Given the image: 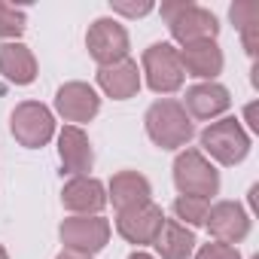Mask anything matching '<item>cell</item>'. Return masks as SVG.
I'll return each mask as SVG.
<instances>
[{"label":"cell","instance_id":"obj_21","mask_svg":"<svg viewBox=\"0 0 259 259\" xmlns=\"http://www.w3.org/2000/svg\"><path fill=\"white\" fill-rule=\"evenodd\" d=\"M207 210H210V201H207V198L180 195V198L174 201V213H177V220H186L189 226H204Z\"/></svg>","mask_w":259,"mask_h":259},{"label":"cell","instance_id":"obj_10","mask_svg":"<svg viewBox=\"0 0 259 259\" xmlns=\"http://www.w3.org/2000/svg\"><path fill=\"white\" fill-rule=\"evenodd\" d=\"M204 226L210 229V235H213L220 244H232V247H235L238 241L247 238V232H250V217L244 213L241 204H235V201H220V204H213V207L207 210Z\"/></svg>","mask_w":259,"mask_h":259},{"label":"cell","instance_id":"obj_11","mask_svg":"<svg viewBox=\"0 0 259 259\" xmlns=\"http://www.w3.org/2000/svg\"><path fill=\"white\" fill-rule=\"evenodd\" d=\"M58 156H61L64 171L73 177H89V171L95 165L92 144H89L85 132L76 125H64V132L58 135Z\"/></svg>","mask_w":259,"mask_h":259},{"label":"cell","instance_id":"obj_22","mask_svg":"<svg viewBox=\"0 0 259 259\" xmlns=\"http://www.w3.org/2000/svg\"><path fill=\"white\" fill-rule=\"evenodd\" d=\"M25 31V10L0 4V37H19Z\"/></svg>","mask_w":259,"mask_h":259},{"label":"cell","instance_id":"obj_28","mask_svg":"<svg viewBox=\"0 0 259 259\" xmlns=\"http://www.w3.org/2000/svg\"><path fill=\"white\" fill-rule=\"evenodd\" d=\"M0 259H7V250H4V247H0Z\"/></svg>","mask_w":259,"mask_h":259},{"label":"cell","instance_id":"obj_12","mask_svg":"<svg viewBox=\"0 0 259 259\" xmlns=\"http://www.w3.org/2000/svg\"><path fill=\"white\" fill-rule=\"evenodd\" d=\"M55 107L67 122H89L101 110V98L92 85L85 82H67L55 95Z\"/></svg>","mask_w":259,"mask_h":259},{"label":"cell","instance_id":"obj_3","mask_svg":"<svg viewBox=\"0 0 259 259\" xmlns=\"http://www.w3.org/2000/svg\"><path fill=\"white\" fill-rule=\"evenodd\" d=\"M174 183L180 195H192V198L210 201V195L220 192V174L198 150H186L174 159Z\"/></svg>","mask_w":259,"mask_h":259},{"label":"cell","instance_id":"obj_13","mask_svg":"<svg viewBox=\"0 0 259 259\" xmlns=\"http://www.w3.org/2000/svg\"><path fill=\"white\" fill-rule=\"evenodd\" d=\"M98 85L116 98V101H125V98H135L138 89H141V70H138V61L132 58H122L116 64H107L98 70Z\"/></svg>","mask_w":259,"mask_h":259},{"label":"cell","instance_id":"obj_14","mask_svg":"<svg viewBox=\"0 0 259 259\" xmlns=\"http://www.w3.org/2000/svg\"><path fill=\"white\" fill-rule=\"evenodd\" d=\"M61 201L67 210H76L82 217H98V210H104L107 204V192L95 177H73L64 189H61Z\"/></svg>","mask_w":259,"mask_h":259},{"label":"cell","instance_id":"obj_6","mask_svg":"<svg viewBox=\"0 0 259 259\" xmlns=\"http://www.w3.org/2000/svg\"><path fill=\"white\" fill-rule=\"evenodd\" d=\"M10 128H13V135L22 147L28 150H37V147H46L49 138L55 135V119L52 113L37 104V101H25L13 110V119H10Z\"/></svg>","mask_w":259,"mask_h":259},{"label":"cell","instance_id":"obj_29","mask_svg":"<svg viewBox=\"0 0 259 259\" xmlns=\"http://www.w3.org/2000/svg\"><path fill=\"white\" fill-rule=\"evenodd\" d=\"M253 259H259V256H253Z\"/></svg>","mask_w":259,"mask_h":259},{"label":"cell","instance_id":"obj_26","mask_svg":"<svg viewBox=\"0 0 259 259\" xmlns=\"http://www.w3.org/2000/svg\"><path fill=\"white\" fill-rule=\"evenodd\" d=\"M247 122H250V128H259V122H256V104L247 107Z\"/></svg>","mask_w":259,"mask_h":259},{"label":"cell","instance_id":"obj_27","mask_svg":"<svg viewBox=\"0 0 259 259\" xmlns=\"http://www.w3.org/2000/svg\"><path fill=\"white\" fill-rule=\"evenodd\" d=\"M128 259H153V256H150V253H141V250H138V253H132V256H128Z\"/></svg>","mask_w":259,"mask_h":259},{"label":"cell","instance_id":"obj_5","mask_svg":"<svg viewBox=\"0 0 259 259\" xmlns=\"http://www.w3.org/2000/svg\"><path fill=\"white\" fill-rule=\"evenodd\" d=\"M144 73H147V85L159 95H171L183 85V64H180V52L171 43H153L144 52Z\"/></svg>","mask_w":259,"mask_h":259},{"label":"cell","instance_id":"obj_8","mask_svg":"<svg viewBox=\"0 0 259 259\" xmlns=\"http://www.w3.org/2000/svg\"><path fill=\"white\" fill-rule=\"evenodd\" d=\"M61 241L73 253H98L110 241V223L104 217H70L61 223Z\"/></svg>","mask_w":259,"mask_h":259},{"label":"cell","instance_id":"obj_4","mask_svg":"<svg viewBox=\"0 0 259 259\" xmlns=\"http://www.w3.org/2000/svg\"><path fill=\"white\" fill-rule=\"evenodd\" d=\"M201 147L220 165H238L250 153V138L238 119H220L201 132Z\"/></svg>","mask_w":259,"mask_h":259},{"label":"cell","instance_id":"obj_2","mask_svg":"<svg viewBox=\"0 0 259 259\" xmlns=\"http://www.w3.org/2000/svg\"><path fill=\"white\" fill-rule=\"evenodd\" d=\"M162 19L168 22L174 40H180L183 46L198 43V40H213L220 25L217 16L204 7H195L189 0H171V4H162Z\"/></svg>","mask_w":259,"mask_h":259},{"label":"cell","instance_id":"obj_1","mask_svg":"<svg viewBox=\"0 0 259 259\" xmlns=\"http://www.w3.org/2000/svg\"><path fill=\"white\" fill-rule=\"evenodd\" d=\"M147 135L156 147L162 150H177V147H186L195 135L192 128V119L186 116L183 104L177 101H156L150 110H147Z\"/></svg>","mask_w":259,"mask_h":259},{"label":"cell","instance_id":"obj_25","mask_svg":"<svg viewBox=\"0 0 259 259\" xmlns=\"http://www.w3.org/2000/svg\"><path fill=\"white\" fill-rule=\"evenodd\" d=\"M55 259H92V256H85V253H73V250H64V253H58Z\"/></svg>","mask_w":259,"mask_h":259},{"label":"cell","instance_id":"obj_24","mask_svg":"<svg viewBox=\"0 0 259 259\" xmlns=\"http://www.w3.org/2000/svg\"><path fill=\"white\" fill-rule=\"evenodd\" d=\"M153 10L150 0H141V4H125V0H113V13L119 16H128V19H138V16H147Z\"/></svg>","mask_w":259,"mask_h":259},{"label":"cell","instance_id":"obj_9","mask_svg":"<svg viewBox=\"0 0 259 259\" xmlns=\"http://www.w3.org/2000/svg\"><path fill=\"white\" fill-rule=\"evenodd\" d=\"M165 223V213L159 204L147 201V204H138V207H128V210H119L116 217V229L125 241L132 244H153L159 229Z\"/></svg>","mask_w":259,"mask_h":259},{"label":"cell","instance_id":"obj_19","mask_svg":"<svg viewBox=\"0 0 259 259\" xmlns=\"http://www.w3.org/2000/svg\"><path fill=\"white\" fill-rule=\"evenodd\" d=\"M153 244L162 253V259H189L195 250V232L177 220H165Z\"/></svg>","mask_w":259,"mask_h":259},{"label":"cell","instance_id":"obj_15","mask_svg":"<svg viewBox=\"0 0 259 259\" xmlns=\"http://www.w3.org/2000/svg\"><path fill=\"white\" fill-rule=\"evenodd\" d=\"M232 104L229 98V89H223L220 82H198L192 89H186V107L189 110L186 116H195V119H213L220 113H226Z\"/></svg>","mask_w":259,"mask_h":259},{"label":"cell","instance_id":"obj_18","mask_svg":"<svg viewBox=\"0 0 259 259\" xmlns=\"http://www.w3.org/2000/svg\"><path fill=\"white\" fill-rule=\"evenodd\" d=\"M0 73L16 85H28L37 79V61L28 46L22 43H4L0 46Z\"/></svg>","mask_w":259,"mask_h":259},{"label":"cell","instance_id":"obj_20","mask_svg":"<svg viewBox=\"0 0 259 259\" xmlns=\"http://www.w3.org/2000/svg\"><path fill=\"white\" fill-rule=\"evenodd\" d=\"M229 16H232V22L241 31L247 55L256 58V49H259V4L256 0H241V4H235L229 10Z\"/></svg>","mask_w":259,"mask_h":259},{"label":"cell","instance_id":"obj_7","mask_svg":"<svg viewBox=\"0 0 259 259\" xmlns=\"http://www.w3.org/2000/svg\"><path fill=\"white\" fill-rule=\"evenodd\" d=\"M85 46H89V55L107 67V64H116L122 58H128V34L119 22L113 19H98L89 34H85Z\"/></svg>","mask_w":259,"mask_h":259},{"label":"cell","instance_id":"obj_17","mask_svg":"<svg viewBox=\"0 0 259 259\" xmlns=\"http://www.w3.org/2000/svg\"><path fill=\"white\" fill-rule=\"evenodd\" d=\"M153 195L150 189V180L138 171H122L110 180V198H113V207L116 210H128V207H138V204H147Z\"/></svg>","mask_w":259,"mask_h":259},{"label":"cell","instance_id":"obj_16","mask_svg":"<svg viewBox=\"0 0 259 259\" xmlns=\"http://www.w3.org/2000/svg\"><path fill=\"white\" fill-rule=\"evenodd\" d=\"M180 64H183V73H192V76H201V79H213L223 70V52H220V46L213 40H198V43L183 46Z\"/></svg>","mask_w":259,"mask_h":259},{"label":"cell","instance_id":"obj_23","mask_svg":"<svg viewBox=\"0 0 259 259\" xmlns=\"http://www.w3.org/2000/svg\"><path fill=\"white\" fill-rule=\"evenodd\" d=\"M195 259H241V256H238V250H235L232 244H220V241H213V244H204V247L198 250Z\"/></svg>","mask_w":259,"mask_h":259}]
</instances>
